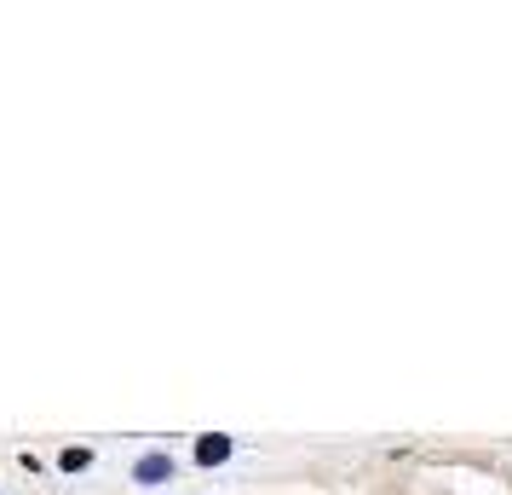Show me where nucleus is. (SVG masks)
Returning <instances> with one entry per match:
<instances>
[{
  "mask_svg": "<svg viewBox=\"0 0 512 495\" xmlns=\"http://www.w3.org/2000/svg\"><path fill=\"white\" fill-rule=\"evenodd\" d=\"M87 461H93L87 449H64V472H81V467H87Z\"/></svg>",
  "mask_w": 512,
  "mask_h": 495,
  "instance_id": "obj_3",
  "label": "nucleus"
},
{
  "mask_svg": "<svg viewBox=\"0 0 512 495\" xmlns=\"http://www.w3.org/2000/svg\"><path fill=\"white\" fill-rule=\"evenodd\" d=\"M167 472H173V461H167V455H144V461H139V484H162Z\"/></svg>",
  "mask_w": 512,
  "mask_h": 495,
  "instance_id": "obj_2",
  "label": "nucleus"
},
{
  "mask_svg": "<svg viewBox=\"0 0 512 495\" xmlns=\"http://www.w3.org/2000/svg\"><path fill=\"white\" fill-rule=\"evenodd\" d=\"M225 455H231V438H219V432H208V438L196 444V461H202V467H219Z\"/></svg>",
  "mask_w": 512,
  "mask_h": 495,
  "instance_id": "obj_1",
  "label": "nucleus"
}]
</instances>
